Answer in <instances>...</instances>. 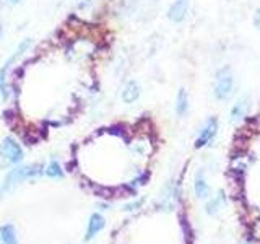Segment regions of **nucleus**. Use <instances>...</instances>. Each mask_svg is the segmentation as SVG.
I'll return each instance as SVG.
<instances>
[{
  "label": "nucleus",
  "instance_id": "4468645a",
  "mask_svg": "<svg viewBox=\"0 0 260 244\" xmlns=\"http://www.w3.org/2000/svg\"><path fill=\"white\" fill-rule=\"evenodd\" d=\"M224 203V195H223V192H219V195H218V199H213L211 200L208 205H207V211L211 215V214H215V211L221 207Z\"/></svg>",
  "mask_w": 260,
  "mask_h": 244
},
{
  "label": "nucleus",
  "instance_id": "20e7f679",
  "mask_svg": "<svg viewBox=\"0 0 260 244\" xmlns=\"http://www.w3.org/2000/svg\"><path fill=\"white\" fill-rule=\"evenodd\" d=\"M0 157L7 163H10V165H16V163H20L23 160V150L15 138L7 137L0 143Z\"/></svg>",
  "mask_w": 260,
  "mask_h": 244
},
{
  "label": "nucleus",
  "instance_id": "f8f14e48",
  "mask_svg": "<svg viewBox=\"0 0 260 244\" xmlns=\"http://www.w3.org/2000/svg\"><path fill=\"white\" fill-rule=\"evenodd\" d=\"M0 242L2 244H16V233L12 225L0 226Z\"/></svg>",
  "mask_w": 260,
  "mask_h": 244
},
{
  "label": "nucleus",
  "instance_id": "0eeeda50",
  "mask_svg": "<svg viewBox=\"0 0 260 244\" xmlns=\"http://www.w3.org/2000/svg\"><path fill=\"white\" fill-rule=\"evenodd\" d=\"M249 109H250V100H249V96L239 98V100L236 101L233 104V108H231V120L233 122L242 120L249 114Z\"/></svg>",
  "mask_w": 260,
  "mask_h": 244
},
{
  "label": "nucleus",
  "instance_id": "6e6552de",
  "mask_svg": "<svg viewBox=\"0 0 260 244\" xmlns=\"http://www.w3.org/2000/svg\"><path fill=\"white\" fill-rule=\"evenodd\" d=\"M138 96H140V85L135 80L127 81L124 89H122V100H124V103L132 104L138 100Z\"/></svg>",
  "mask_w": 260,
  "mask_h": 244
},
{
  "label": "nucleus",
  "instance_id": "2eb2a0df",
  "mask_svg": "<svg viewBox=\"0 0 260 244\" xmlns=\"http://www.w3.org/2000/svg\"><path fill=\"white\" fill-rule=\"evenodd\" d=\"M254 23H255V26L260 29V8L257 10V13H255V18H254Z\"/></svg>",
  "mask_w": 260,
  "mask_h": 244
},
{
  "label": "nucleus",
  "instance_id": "ddd939ff",
  "mask_svg": "<svg viewBox=\"0 0 260 244\" xmlns=\"http://www.w3.org/2000/svg\"><path fill=\"white\" fill-rule=\"evenodd\" d=\"M46 174H47L49 177H57V179H60V177L63 176V171H62V168H60V165H59V161L52 160L51 163H49V166H47V169H46Z\"/></svg>",
  "mask_w": 260,
  "mask_h": 244
},
{
  "label": "nucleus",
  "instance_id": "dca6fc26",
  "mask_svg": "<svg viewBox=\"0 0 260 244\" xmlns=\"http://www.w3.org/2000/svg\"><path fill=\"white\" fill-rule=\"evenodd\" d=\"M10 4H18V2H21V0H8Z\"/></svg>",
  "mask_w": 260,
  "mask_h": 244
},
{
  "label": "nucleus",
  "instance_id": "f257e3e1",
  "mask_svg": "<svg viewBox=\"0 0 260 244\" xmlns=\"http://www.w3.org/2000/svg\"><path fill=\"white\" fill-rule=\"evenodd\" d=\"M39 174H43V168L38 166V165H31V166H20V168H15L12 169L10 173L7 174V177L4 179L2 186H0V197L2 194L10 192L15 186H18L21 181H26V179L31 177H36Z\"/></svg>",
  "mask_w": 260,
  "mask_h": 244
},
{
  "label": "nucleus",
  "instance_id": "f03ea898",
  "mask_svg": "<svg viewBox=\"0 0 260 244\" xmlns=\"http://www.w3.org/2000/svg\"><path fill=\"white\" fill-rule=\"evenodd\" d=\"M234 92V75L233 70L228 67H221L215 75V86H213V93L215 98L219 101H226Z\"/></svg>",
  "mask_w": 260,
  "mask_h": 244
},
{
  "label": "nucleus",
  "instance_id": "39448f33",
  "mask_svg": "<svg viewBox=\"0 0 260 244\" xmlns=\"http://www.w3.org/2000/svg\"><path fill=\"white\" fill-rule=\"evenodd\" d=\"M216 132H218V119L216 117H208L205 120V124L202 126L199 135H197V140H195V146H197V148L207 146L215 138Z\"/></svg>",
  "mask_w": 260,
  "mask_h": 244
},
{
  "label": "nucleus",
  "instance_id": "1a4fd4ad",
  "mask_svg": "<svg viewBox=\"0 0 260 244\" xmlns=\"http://www.w3.org/2000/svg\"><path fill=\"white\" fill-rule=\"evenodd\" d=\"M104 225H106V222H104L103 215H100V214H93L91 218H89V222H88V230H86V238H85V239H86V241L93 239L94 236L103 230Z\"/></svg>",
  "mask_w": 260,
  "mask_h": 244
},
{
  "label": "nucleus",
  "instance_id": "f3484780",
  "mask_svg": "<svg viewBox=\"0 0 260 244\" xmlns=\"http://www.w3.org/2000/svg\"><path fill=\"white\" fill-rule=\"evenodd\" d=\"M0 36H2V28H0Z\"/></svg>",
  "mask_w": 260,
  "mask_h": 244
},
{
  "label": "nucleus",
  "instance_id": "9d476101",
  "mask_svg": "<svg viewBox=\"0 0 260 244\" xmlns=\"http://www.w3.org/2000/svg\"><path fill=\"white\" fill-rule=\"evenodd\" d=\"M189 112V93L185 88H181L176 96V114L179 117H184Z\"/></svg>",
  "mask_w": 260,
  "mask_h": 244
},
{
  "label": "nucleus",
  "instance_id": "7ed1b4c3",
  "mask_svg": "<svg viewBox=\"0 0 260 244\" xmlns=\"http://www.w3.org/2000/svg\"><path fill=\"white\" fill-rule=\"evenodd\" d=\"M31 46V39H24L23 43L18 46V51H15V54L8 59L4 67L0 69V96H2V100H8V96H10V86H8V73H10L13 64L20 59V57L28 51Z\"/></svg>",
  "mask_w": 260,
  "mask_h": 244
},
{
  "label": "nucleus",
  "instance_id": "9b49d317",
  "mask_svg": "<svg viewBox=\"0 0 260 244\" xmlns=\"http://www.w3.org/2000/svg\"><path fill=\"white\" fill-rule=\"evenodd\" d=\"M195 194H197L199 199H207L210 195V187H208V182L205 179V174H203V171H199L197 176H195Z\"/></svg>",
  "mask_w": 260,
  "mask_h": 244
},
{
  "label": "nucleus",
  "instance_id": "423d86ee",
  "mask_svg": "<svg viewBox=\"0 0 260 244\" xmlns=\"http://www.w3.org/2000/svg\"><path fill=\"white\" fill-rule=\"evenodd\" d=\"M190 0H176V2L169 7L168 18L174 23H182L185 20L187 13H189Z\"/></svg>",
  "mask_w": 260,
  "mask_h": 244
}]
</instances>
